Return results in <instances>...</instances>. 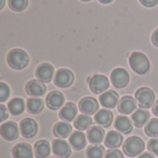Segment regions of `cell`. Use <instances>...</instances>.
<instances>
[{
    "label": "cell",
    "instance_id": "obj_42",
    "mask_svg": "<svg viewBox=\"0 0 158 158\" xmlns=\"http://www.w3.org/2000/svg\"><path fill=\"white\" fill-rule=\"evenodd\" d=\"M5 6V0H1V5H0V9H3Z\"/></svg>",
    "mask_w": 158,
    "mask_h": 158
},
{
    "label": "cell",
    "instance_id": "obj_21",
    "mask_svg": "<svg viewBox=\"0 0 158 158\" xmlns=\"http://www.w3.org/2000/svg\"><path fill=\"white\" fill-rule=\"evenodd\" d=\"M105 131L99 126H92L87 130V138L88 141L93 144H99L104 141Z\"/></svg>",
    "mask_w": 158,
    "mask_h": 158
},
{
    "label": "cell",
    "instance_id": "obj_19",
    "mask_svg": "<svg viewBox=\"0 0 158 158\" xmlns=\"http://www.w3.org/2000/svg\"><path fill=\"white\" fill-rule=\"evenodd\" d=\"M77 114H78L77 106L73 103L69 102V103L65 104V106L59 111V118L64 121L70 122V121L74 120Z\"/></svg>",
    "mask_w": 158,
    "mask_h": 158
},
{
    "label": "cell",
    "instance_id": "obj_10",
    "mask_svg": "<svg viewBox=\"0 0 158 158\" xmlns=\"http://www.w3.org/2000/svg\"><path fill=\"white\" fill-rule=\"evenodd\" d=\"M0 134L2 138L6 141L11 142L19 137V128L18 125L13 121H7L3 123L0 127Z\"/></svg>",
    "mask_w": 158,
    "mask_h": 158
},
{
    "label": "cell",
    "instance_id": "obj_28",
    "mask_svg": "<svg viewBox=\"0 0 158 158\" xmlns=\"http://www.w3.org/2000/svg\"><path fill=\"white\" fill-rule=\"evenodd\" d=\"M44 100L37 97H31L27 100V109L28 112L32 115L40 114L44 109Z\"/></svg>",
    "mask_w": 158,
    "mask_h": 158
},
{
    "label": "cell",
    "instance_id": "obj_40",
    "mask_svg": "<svg viewBox=\"0 0 158 158\" xmlns=\"http://www.w3.org/2000/svg\"><path fill=\"white\" fill-rule=\"evenodd\" d=\"M138 158H155L153 155H151L150 153H144L143 155H141Z\"/></svg>",
    "mask_w": 158,
    "mask_h": 158
},
{
    "label": "cell",
    "instance_id": "obj_15",
    "mask_svg": "<svg viewBox=\"0 0 158 158\" xmlns=\"http://www.w3.org/2000/svg\"><path fill=\"white\" fill-rule=\"evenodd\" d=\"M137 107V102L136 100L130 95H126L123 96L119 102H118V111L123 114V115H130L131 114L133 111L136 110Z\"/></svg>",
    "mask_w": 158,
    "mask_h": 158
},
{
    "label": "cell",
    "instance_id": "obj_7",
    "mask_svg": "<svg viewBox=\"0 0 158 158\" xmlns=\"http://www.w3.org/2000/svg\"><path fill=\"white\" fill-rule=\"evenodd\" d=\"M111 79V83L113 84L114 87L122 89L125 88L130 81V75L129 72L122 68H117L113 69L110 75Z\"/></svg>",
    "mask_w": 158,
    "mask_h": 158
},
{
    "label": "cell",
    "instance_id": "obj_14",
    "mask_svg": "<svg viewBox=\"0 0 158 158\" xmlns=\"http://www.w3.org/2000/svg\"><path fill=\"white\" fill-rule=\"evenodd\" d=\"M52 151L58 158H69L71 155V149L69 143L61 139L54 140L52 143Z\"/></svg>",
    "mask_w": 158,
    "mask_h": 158
},
{
    "label": "cell",
    "instance_id": "obj_11",
    "mask_svg": "<svg viewBox=\"0 0 158 158\" xmlns=\"http://www.w3.org/2000/svg\"><path fill=\"white\" fill-rule=\"evenodd\" d=\"M99 108V104L97 100L94 97H83L79 102V109L81 113L87 116H91L96 114V111Z\"/></svg>",
    "mask_w": 158,
    "mask_h": 158
},
{
    "label": "cell",
    "instance_id": "obj_20",
    "mask_svg": "<svg viewBox=\"0 0 158 158\" xmlns=\"http://www.w3.org/2000/svg\"><path fill=\"white\" fill-rule=\"evenodd\" d=\"M123 143V136L116 131H109L105 139V145L110 149H117L121 146Z\"/></svg>",
    "mask_w": 158,
    "mask_h": 158
},
{
    "label": "cell",
    "instance_id": "obj_17",
    "mask_svg": "<svg viewBox=\"0 0 158 158\" xmlns=\"http://www.w3.org/2000/svg\"><path fill=\"white\" fill-rule=\"evenodd\" d=\"M13 158H32L33 152L32 148L29 143H20L14 146L12 150Z\"/></svg>",
    "mask_w": 158,
    "mask_h": 158
},
{
    "label": "cell",
    "instance_id": "obj_3",
    "mask_svg": "<svg viewBox=\"0 0 158 158\" xmlns=\"http://www.w3.org/2000/svg\"><path fill=\"white\" fill-rule=\"evenodd\" d=\"M155 99H156V95L154 91L148 87L139 88L135 92V100L138 106H140V108L149 109L154 106Z\"/></svg>",
    "mask_w": 158,
    "mask_h": 158
},
{
    "label": "cell",
    "instance_id": "obj_44",
    "mask_svg": "<svg viewBox=\"0 0 158 158\" xmlns=\"http://www.w3.org/2000/svg\"><path fill=\"white\" fill-rule=\"evenodd\" d=\"M50 158H56V157H50Z\"/></svg>",
    "mask_w": 158,
    "mask_h": 158
},
{
    "label": "cell",
    "instance_id": "obj_29",
    "mask_svg": "<svg viewBox=\"0 0 158 158\" xmlns=\"http://www.w3.org/2000/svg\"><path fill=\"white\" fill-rule=\"evenodd\" d=\"M93 125V119L90 116L87 115H80L74 120V127L79 131H86L89 130Z\"/></svg>",
    "mask_w": 158,
    "mask_h": 158
},
{
    "label": "cell",
    "instance_id": "obj_37",
    "mask_svg": "<svg viewBox=\"0 0 158 158\" xmlns=\"http://www.w3.org/2000/svg\"><path fill=\"white\" fill-rule=\"evenodd\" d=\"M140 3L146 7H153L158 4V0H139Z\"/></svg>",
    "mask_w": 158,
    "mask_h": 158
},
{
    "label": "cell",
    "instance_id": "obj_18",
    "mask_svg": "<svg viewBox=\"0 0 158 158\" xmlns=\"http://www.w3.org/2000/svg\"><path fill=\"white\" fill-rule=\"evenodd\" d=\"M113 113L107 109H101L94 114V121L97 125L107 128L113 122Z\"/></svg>",
    "mask_w": 158,
    "mask_h": 158
},
{
    "label": "cell",
    "instance_id": "obj_8",
    "mask_svg": "<svg viewBox=\"0 0 158 158\" xmlns=\"http://www.w3.org/2000/svg\"><path fill=\"white\" fill-rule=\"evenodd\" d=\"M19 128H20L21 135L24 138H27V139L33 138L37 134V131H38V124H37V122L34 119L30 118H23L20 121Z\"/></svg>",
    "mask_w": 158,
    "mask_h": 158
},
{
    "label": "cell",
    "instance_id": "obj_2",
    "mask_svg": "<svg viewBox=\"0 0 158 158\" xmlns=\"http://www.w3.org/2000/svg\"><path fill=\"white\" fill-rule=\"evenodd\" d=\"M129 63L131 69L139 74L144 75L150 70V62L148 57L142 52H133L129 57Z\"/></svg>",
    "mask_w": 158,
    "mask_h": 158
},
{
    "label": "cell",
    "instance_id": "obj_1",
    "mask_svg": "<svg viewBox=\"0 0 158 158\" xmlns=\"http://www.w3.org/2000/svg\"><path fill=\"white\" fill-rule=\"evenodd\" d=\"M6 62L11 69L20 70L28 66L30 62V56L23 49L14 48L8 52L6 56Z\"/></svg>",
    "mask_w": 158,
    "mask_h": 158
},
{
    "label": "cell",
    "instance_id": "obj_30",
    "mask_svg": "<svg viewBox=\"0 0 158 158\" xmlns=\"http://www.w3.org/2000/svg\"><path fill=\"white\" fill-rule=\"evenodd\" d=\"M104 154H105V148L100 144L91 145L86 151L87 158H103Z\"/></svg>",
    "mask_w": 158,
    "mask_h": 158
},
{
    "label": "cell",
    "instance_id": "obj_23",
    "mask_svg": "<svg viewBox=\"0 0 158 158\" xmlns=\"http://www.w3.org/2000/svg\"><path fill=\"white\" fill-rule=\"evenodd\" d=\"M34 155L36 158H47L51 154L50 143L46 140H40L34 144Z\"/></svg>",
    "mask_w": 158,
    "mask_h": 158
},
{
    "label": "cell",
    "instance_id": "obj_41",
    "mask_svg": "<svg viewBox=\"0 0 158 158\" xmlns=\"http://www.w3.org/2000/svg\"><path fill=\"white\" fill-rule=\"evenodd\" d=\"M101 4H104V5H106V4H109L111 3L113 0H98Z\"/></svg>",
    "mask_w": 158,
    "mask_h": 158
},
{
    "label": "cell",
    "instance_id": "obj_5",
    "mask_svg": "<svg viewBox=\"0 0 158 158\" xmlns=\"http://www.w3.org/2000/svg\"><path fill=\"white\" fill-rule=\"evenodd\" d=\"M88 83L90 90L95 94H104L109 88V81L107 77L101 74H95L92 76L89 79Z\"/></svg>",
    "mask_w": 158,
    "mask_h": 158
},
{
    "label": "cell",
    "instance_id": "obj_6",
    "mask_svg": "<svg viewBox=\"0 0 158 158\" xmlns=\"http://www.w3.org/2000/svg\"><path fill=\"white\" fill-rule=\"evenodd\" d=\"M74 81V74L68 69H59L55 74L54 83L59 88H68Z\"/></svg>",
    "mask_w": 158,
    "mask_h": 158
},
{
    "label": "cell",
    "instance_id": "obj_32",
    "mask_svg": "<svg viewBox=\"0 0 158 158\" xmlns=\"http://www.w3.org/2000/svg\"><path fill=\"white\" fill-rule=\"evenodd\" d=\"M29 0H8V6L15 12H21L27 8Z\"/></svg>",
    "mask_w": 158,
    "mask_h": 158
},
{
    "label": "cell",
    "instance_id": "obj_38",
    "mask_svg": "<svg viewBox=\"0 0 158 158\" xmlns=\"http://www.w3.org/2000/svg\"><path fill=\"white\" fill-rule=\"evenodd\" d=\"M152 43L155 46L158 47V28L152 34Z\"/></svg>",
    "mask_w": 158,
    "mask_h": 158
},
{
    "label": "cell",
    "instance_id": "obj_33",
    "mask_svg": "<svg viewBox=\"0 0 158 158\" xmlns=\"http://www.w3.org/2000/svg\"><path fill=\"white\" fill-rule=\"evenodd\" d=\"M10 95V89L9 87L3 81L0 82V102H5Z\"/></svg>",
    "mask_w": 158,
    "mask_h": 158
},
{
    "label": "cell",
    "instance_id": "obj_35",
    "mask_svg": "<svg viewBox=\"0 0 158 158\" xmlns=\"http://www.w3.org/2000/svg\"><path fill=\"white\" fill-rule=\"evenodd\" d=\"M105 158H124V156L122 152L118 149H109L106 153Z\"/></svg>",
    "mask_w": 158,
    "mask_h": 158
},
{
    "label": "cell",
    "instance_id": "obj_12",
    "mask_svg": "<svg viewBox=\"0 0 158 158\" xmlns=\"http://www.w3.org/2000/svg\"><path fill=\"white\" fill-rule=\"evenodd\" d=\"M47 107L50 110H58L65 104V96L62 93L58 91H53L48 94L45 99Z\"/></svg>",
    "mask_w": 158,
    "mask_h": 158
},
{
    "label": "cell",
    "instance_id": "obj_24",
    "mask_svg": "<svg viewBox=\"0 0 158 158\" xmlns=\"http://www.w3.org/2000/svg\"><path fill=\"white\" fill-rule=\"evenodd\" d=\"M69 141L72 148L76 151H80L86 146V138L82 131H74Z\"/></svg>",
    "mask_w": 158,
    "mask_h": 158
},
{
    "label": "cell",
    "instance_id": "obj_34",
    "mask_svg": "<svg viewBox=\"0 0 158 158\" xmlns=\"http://www.w3.org/2000/svg\"><path fill=\"white\" fill-rule=\"evenodd\" d=\"M147 147H148V150L150 153H152L153 155L158 156V138L151 139L148 142Z\"/></svg>",
    "mask_w": 158,
    "mask_h": 158
},
{
    "label": "cell",
    "instance_id": "obj_27",
    "mask_svg": "<svg viewBox=\"0 0 158 158\" xmlns=\"http://www.w3.org/2000/svg\"><path fill=\"white\" fill-rule=\"evenodd\" d=\"M7 108L11 115L19 116L20 114L24 112V109H25V104H24L23 99L19 98V97L13 98L7 104Z\"/></svg>",
    "mask_w": 158,
    "mask_h": 158
},
{
    "label": "cell",
    "instance_id": "obj_22",
    "mask_svg": "<svg viewBox=\"0 0 158 158\" xmlns=\"http://www.w3.org/2000/svg\"><path fill=\"white\" fill-rule=\"evenodd\" d=\"M116 130L123 134H129L132 131V123L129 118L126 116H118L114 123Z\"/></svg>",
    "mask_w": 158,
    "mask_h": 158
},
{
    "label": "cell",
    "instance_id": "obj_43",
    "mask_svg": "<svg viewBox=\"0 0 158 158\" xmlns=\"http://www.w3.org/2000/svg\"><path fill=\"white\" fill-rule=\"evenodd\" d=\"M81 1H82V2H89V1H92V0H81Z\"/></svg>",
    "mask_w": 158,
    "mask_h": 158
},
{
    "label": "cell",
    "instance_id": "obj_4",
    "mask_svg": "<svg viewBox=\"0 0 158 158\" xmlns=\"http://www.w3.org/2000/svg\"><path fill=\"white\" fill-rule=\"evenodd\" d=\"M144 142L137 136L128 138L123 144V152L130 157L140 156L144 150Z\"/></svg>",
    "mask_w": 158,
    "mask_h": 158
},
{
    "label": "cell",
    "instance_id": "obj_39",
    "mask_svg": "<svg viewBox=\"0 0 158 158\" xmlns=\"http://www.w3.org/2000/svg\"><path fill=\"white\" fill-rule=\"evenodd\" d=\"M153 113L158 117V99L155 102V104H154V106H153Z\"/></svg>",
    "mask_w": 158,
    "mask_h": 158
},
{
    "label": "cell",
    "instance_id": "obj_26",
    "mask_svg": "<svg viewBox=\"0 0 158 158\" xmlns=\"http://www.w3.org/2000/svg\"><path fill=\"white\" fill-rule=\"evenodd\" d=\"M71 131H72V127L69 123L63 122V121L57 122L54 126V129H53L54 135L56 137L61 138V139H64V138L69 137V134L71 133Z\"/></svg>",
    "mask_w": 158,
    "mask_h": 158
},
{
    "label": "cell",
    "instance_id": "obj_9",
    "mask_svg": "<svg viewBox=\"0 0 158 158\" xmlns=\"http://www.w3.org/2000/svg\"><path fill=\"white\" fill-rule=\"evenodd\" d=\"M54 73H55V69L49 63L40 64L35 70V76L37 80H39L44 83L50 82L53 79Z\"/></svg>",
    "mask_w": 158,
    "mask_h": 158
},
{
    "label": "cell",
    "instance_id": "obj_31",
    "mask_svg": "<svg viewBox=\"0 0 158 158\" xmlns=\"http://www.w3.org/2000/svg\"><path fill=\"white\" fill-rule=\"evenodd\" d=\"M144 132L151 138L158 137V118H152L145 125Z\"/></svg>",
    "mask_w": 158,
    "mask_h": 158
},
{
    "label": "cell",
    "instance_id": "obj_16",
    "mask_svg": "<svg viewBox=\"0 0 158 158\" xmlns=\"http://www.w3.org/2000/svg\"><path fill=\"white\" fill-rule=\"evenodd\" d=\"M118 94L113 90H110L102 94L99 97V101L104 107L112 109L115 108L117 105H118Z\"/></svg>",
    "mask_w": 158,
    "mask_h": 158
},
{
    "label": "cell",
    "instance_id": "obj_25",
    "mask_svg": "<svg viewBox=\"0 0 158 158\" xmlns=\"http://www.w3.org/2000/svg\"><path fill=\"white\" fill-rule=\"evenodd\" d=\"M150 118V114L148 111L143 109H137L131 116V119L133 124L137 128H142L148 123V119Z\"/></svg>",
    "mask_w": 158,
    "mask_h": 158
},
{
    "label": "cell",
    "instance_id": "obj_13",
    "mask_svg": "<svg viewBox=\"0 0 158 158\" xmlns=\"http://www.w3.org/2000/svg\"><path fill=\"white\" fill-rule=\"evenodd\" d=\"M25 90L28 95L32 97L43 96L46 92V86L39 80H31L26 83Z\"/></svg>",
    "mask_w": 158,
    "mask_h": 158
},
{
    "label": "cell",
    "instance_id": "obj_36",
    "mask_svg": "<svg viewBox=\"0 0 158 158\" xmlns=\"http://www.w3.org/2000/svg\"><path fill=\"white\" fill-rule=\"evenodd\" d=\"M8 117L7 109L4 105H0V122L5 121Z\"/></svg>",
    "mask_w": 158,
    "mask_h": 158
}]
</instances>
